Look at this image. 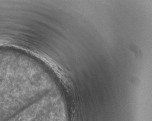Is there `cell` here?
<instances>
[{"label": "cell", "instance_id": "cell-1", "mask_svg": "<svg viewBox=\"0 0 152 121\" xmlns=\"http://www.w3.org/2000/svg\"><path fill=\"white\" fill-rule=\"evenodd\" d=\"M19 102L0 104V121H36L35 112H28Z\"/></svg>", "mask_w": 152, "mask_h": 121}]
</instances>
